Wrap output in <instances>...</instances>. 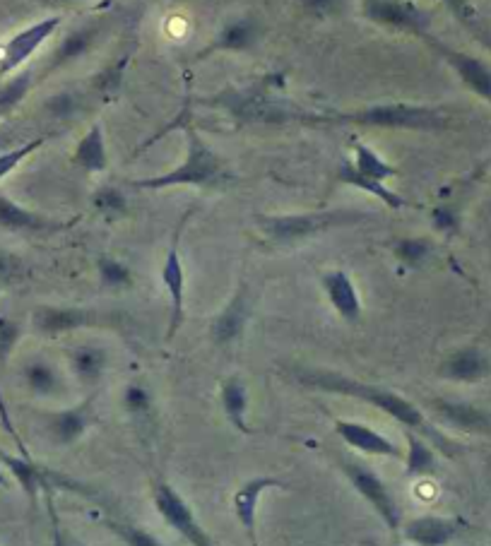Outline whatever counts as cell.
Returning <instances> with one entry per match:
<instances>
[{
    "instance_id": "obj_1",
    "label": "cell",
    "mask_w": 491,
    "mask_h": 546,
    "mask_svg": "<svg viewBox=\"0 0 491 546\" xmlns=\"http://www.w3.org/2000/svg\"><path fill=\"white\" fill-rule=\"evenodd\" d=\"M294 376H297L299 383L309 385V388L323 390V393H330V395L352 397V400H362L374 409H381V412L388 414L390 419L400 421L407 431L419 433V436H424L427 441L439 445L441 453L455 455V445L448 441L443 433H439V429H436L427 417H424L422 409L414 405V402L407 400V397H402L400 393L381 388V385L357 381V378H349L345 376V373H335V371L304 369L294 373Z\"/></svg>"
},
{
    "instance_id": "obj_2",
    "label": "cell",
    "mask_w": 491,
    "mask_h": 546,
    "mask_svg": "<svg viewBox=\"0 0 491 546\" xmlns=\"http://www.w3.org/2000/svg\"><path fill=\"white\" fill-rule=\"evenodd\" d=\"M311 128H383V130H414V133H443L451 128V114L429 104L388 102L369 104L349 111H313Z\"/></svg>"
},
{
    "instance_id": "obj_3",
    "label": "cell",
    "mask_w": 491,
    "mask_h": 546,
    "mask_svg": "<svg viewBox=\"0 0 491 546\" xmlns=\"http://www.w3.org/2000/svg\"><path fill=\"white\" fill-rule=\"evenodd\" d=\"M183 130H186V157H183V162L176 164L171 171H164V174L135 178V181H130L133 191H169V188L215 191V188H222L234 181L229 164L198 133V128L193 123H186Z\"/></svg>"
},
{
    "instance_id": "obj_4",
    "label": "cell",
    "mask_w": 491,
    "mask_h": 546,
    "mask_svg": "<svg viewBox=\"0 0 491 546\" xmlns=\"http://www.w3.org/2000/svg\"><path fill=\"white\" fill-rule=\"evenodd\" d=\"M210 109H220L234 121L248 123V126H309L313 111L301 109L289 99L275 97V92L268 87H227L212 94L210 99H203Z\"/></svg>"
},
{
    "instance_id": "obj_5",
    "label": "cell",
    "mask_w": 491,
    "mask_h": 546,
    "mask_svg": "<svg viewBox=\"0 0 491 546\" xmlns=\"http://www.w3.org/2000/svg\"><path fill=\"white\" fill-rule=\"evenodd\" d=\"M369 215L359 210H345V207H335V210H318V212H299V215H258V229L272 243H297L311 236L323 234V231L352 227V224L364 222Z\"/></svg>"
},
{
    "instance_id": "obj_6",
    "label": "cell",
    "mask_w": 491,
    "mask_h": 546,
    "mask_svg": "<svg viewBox=\"0 0 491 546\" xmlns=\"http://www.w3.org/2000/svg\"><path fill=\"white\" fill-rule=\"evenodd\" d=\"M364 17L378 27L410 34L414 39L431 37V13L414 0H364Z\"/></svg>"
},
{
    "instance_id": "obj_7",
    "label": "cell",
    "mask_w": 491,
    "mask_h": 546,
    "mask_svg": "<svg viewBox=\"0 0 491 546\" xmlns=\"http://www.w3.org/2000/svg\"><path fill=\"white\" fill-rule=\"evenodd\" d=\"M32 325L39 335L58 337L87 328H111V325H116V316L97 311V308L44 304L32 311Z\"/></svg>"
},
{
    "instance_id": "obj_8",
    "label": "cell",
    "mask_w": 491,
    "mask_h": 546,
    "mask_svg": "<svg viewBox=\"0 0 491 546\" xmlns=\"http://www.w3.org/2000/svg\"><path fill=\"white\" fill-rule=\"evenodd\" d=\"M191 219V212H186L176 224L174 236H171L169 251L164 255L162 263V284L169 294V328L164 340L171 342L179 335L183 320H186V267H183L181 258V234L186 222Z\"/></svg>"
},
{
    "instance_id": "obj_9",
    "label": "cell",
    "mask_w": 491,
    "mask_h": 546,
    "mask_svg": "<svg viewBox=\"0 0 491 546\" xmlns=\"http://www.w3.org/2000/svg\"><path fill=\"white\" fill-rule=\"evenodd\" d=\"M342 472H345L347 482L354 486V491L366 498V503L376 510L378 518L386 522L388 530L398 532L402 527V510L400 503L395 501L393 491L388 489V484L371 467L362 465V462L342 460Z\"/></svg>"
},
{
    "instance_id": "obj_10",
    "label": "cell",
    "mask_w": 491,
    "mask_h": 546,
    "mask_svg": "<svg viewBox=\"0 0 491 546\" xmlns=\"http://www.w3.org/2000/svg\"><path fill=\"white\" fill-rule=\"evenodd\" d=\"M424 44L429 46V51L434 53L436 58H441L448 68L458 75V80L475 94L477 99H482L484 104L491 106V65L482 58L470 56V53L453 49L446 41L436 39L434 34L424 39Z\"/></svg>"
},
{
    "instance_id": "obj_11",
    "label": "cell",
    "mask_w": 491,
    "mask_h": 546,
    "mask_svg": "<svg viewBox=\"0 0 491 546\" xmlns=\"http://www.w3.org/2000/svg\"><path fill=\"white\" fill-rule=\"evenodd\" d=\"M155 506L164 520L174 527L191 546H215L203 527H200L198 518H195L193 508L183 501V496L174 486L167 482L155 484Z\"/></svg>"
},
{
    "instance_id": "obj_12",
    "label": "cell",
    "mask_w": 491,
    "mask_h": 546,
    "mask_svg": "<svg viewBox=\"0 0 491 546\" xmlns=\"http://www.w3.org/2000/svg\"><path fill=\"white\" fill-rule=\"evenodd\" d=\"M265 29L260 25L258 17L253 15H239L227 20L217 29V34L212 37L210 44L205 49L195 53V61H205L212 58L215 53H248L263 41Z\"/></svg>"
},
{
    "instance_id": "obj_13",
    "label": "cell",
    "mask_w": 491,
    "mask_h": 546,
    "mask_svg": "<svg viewBox=\"0 0 491 546\" xmlns=\"http://www.w3.org/2000/svg\"><path fill=\"white\" fill-rule=\"evenodd\" d=\"M58 27H61V17H46V20H39L34 25L20 29L0 49V77L17 73L56 34Z\"/></svg>"
},
{
    "instance_id": "obj_14",
    "label": "cell",
    "mask_w": 491,
    "mask_h": 546,
    "mask_svg": "<svg viewBox=\"0 0 491 546\" xmlns=\"http://www.w3.org/2000/svg\"><path fill=\"white\" fill-rule=\"evenodd\" d=\"M80 222V217L75 219H53L39 212L27 210L20 203H15L8 195H0V229L13 231V234H34V236H46V234H58V231L73 229Z\"/></svg>"
},
{
    "instance_id": "obj_15",
    "label": "cell",
    "mask_w": 491,
    "mask_h": 546,
    "mask_svg": "<svg viewBox=\"0 0 491 546\" xmlns=\"http://www.w3.org/2000/svg\"><path fill=\"white\" fill-rule=\"evenodd\" d=\"M248 318H251V289L246 282L239 284L229 304L217 313L210 325V337L217 347H229L244 335Z\"/></svg>"
},
{
    "instance_id": "obj_16",
    "label": "cell",
    "mask_w": 491,
    "mask_h": 546,
    "mask_svg": "<svg viewBox=\"0 0 491 546\" xmlns=\"http://www.w3.org/2000/svg\"><path fill=\"white\" fill-rule=\"evenodd\" d=\"M285 486L282 479L275 477H253L246 484L239 486V491L234 494V513L239 518L241 527H244L248 544L260 546L258 542V503L265 496V491L280 489Z\"/></svg>"
},
{
    "instance_id": "obj_17",
    "label": "cell",
    "mask_w": 491,
    "mask_h": 546,
    "mask_svg": "<svg viewBox=\"0 0 491 546\" xmlns=\"http://www.w3.org/2000/svg\"><path fill=\"white\" fill-rule=\"evenodd\" d=\"M321 287L325 296H328L333 311L340 316L345 323H359L364 316L362 296L357 292V284H354L349 272L345 270H328L323 272Z\"/></svg>"
},
{
    "instance_id": "obj_18",
    "label": "cell",
    "mask_w": 491,
    "mask_h": 546,
    "mask_svg": "<svg viewBox=\"0 0 491 546\" xmlns=\"http://www.w3.org/2000/svg\"><path fill=\"white\" fill-rule=\"evenodd\" d=\"M335 433L345 441L349 448L359 450L364 455H376V458H388V460H400L402 450L390 441L388 436L378 433L371 426L362 424V421H347L337 419L335 421Z\"/></svg>"
},
{
    "instance_id": "obj_19",
    "label": "cell",
    "mask_w": 491,
    "mask_h": 546,
    "mask_svg": "<svg viewBox=\"0 0 491 546\" xmlns=\"http://www.w3.org/2000/svg\"><path fill=\"white\" fill-rule=\"evenodd\" d=\"M491 373L489 356L479 347H460L441 361L439 376L448 383H479Z\"/></svg>"
},
{
    "instance_id": "obj_20",
    "label": "cell",
    "mask_w": 491,
    "mask_h": 546,
    "mask_svg": "<svg viewBox=\"0 0 491 546\" xmlns=\"http://www.w3.org/2000/svg\"><path fill=\"white\" fill-rule=\"evenodd\" d=\"M463 532V522L455 518H439V515H424L402 525V534L414 546H446Z\"/></svg>"
},
{
    "instance_id": "obj_21",
    "label": "cell",
    "mask_w": 491,
    "mask_h": 546,
    "mask_svg": "<svg viewBox=\"0 0 491 546\" xmlns=\"http://www.w3.org/2000/svg\"><path fill=\"white\" fill-rule=\"evenodd\" d=\"M102 34H104L102 22H90V25H82L78 29H73V32H70L68 37H63L61 44L56 46L49 65L44 68V77L53 73V70H61V68H65V65L78 63L80 58H85L87 53L97 46V41L102 39Z\"/></svg>"
},
{
    "instance_id": "obj_22",
    "label": "cell",
    "mask_w": 491,
    "mask_h": 546,
    "mask_svg": "<svg viewBox=\"0 0 491 546\" xmlns=\"http://www.w3.org/2000/svg\"><path fill=\"white\" fill-rule=\"evenodd\" d=\"M92 424H94V407L90 397V400L80 402V405L61 409V412L53 414L49 421V433L56 443L73 445L85 436Z\"/></svg>"
},
{
    "instance_id": "obj_23",
    "label": "cell",
    "mask_w": 491,
    "mask_h": 546,
    "mask_svg": "<svg viewBox=\"0 0 491 546\" xmlns=\"http://www.w3.org/2000/svg\"><path fill=\"white\" fill-rule=\"evenodd\" d=\"M0 462H3L5 467H8L10 474L20 482L22 489H25V494L32 498H37V491L41 489H51L53 484H63V486H75V482L70 484L65 477H58L56 472L49 470H41L39 465H34L32 460L27 458H13L10 453H5V450H0Z\"/></svg>"
},
{
    "instance_id": "obj_24",
    "label": "cell",
    "mask_w": 491,
    "mask_h": 546,
    "mask_svg": "<svg viewBox=\"0 0 491 546\" xmlns=\"http://www.w3.org/2000/svg\"><path fill=\"white\" fill-rule=\"evenodd\" d=\"M70 164L80 169L82 174H102V171L109 169V147H106L102 123H94L78 140Z\"/></svg>"
},
{
    "instance_id": "obj_25",
    "label": "cell",
    "mask_w": 491,
    "mask_h": 546,
    "mask_svg": "<svg viewBox=\"0 0 491 546\" xmlns=\"http://www.w3.org/2000/svg\"><path fill=\"white\" fill-rule=\"evenodd\" d=\"M337 181H340L342 186L357 188V191H362L366 195H371V198L381 200L388 210H405V207H410V203H407L400 193L390 191L383 181H376V178L359 174V171L352 166V162L340 164V169H337Z\"/></svg>"
},
{
    "instance_id": "obj_26",
    "label": "cell",
    "mask_w": 491,
    "mask_h": 546,
    "mask_svg": "<svg viewBox=\"0 0 491 546\" xmlns=\"http://www.w3.org/2000/svg\"><path fill=\"white\" fill-rule=\"evenodd\" d=\"M436 409V414L443 421L455 426L460 431L470 433H489L491 431V417L484 409H479L470 402H453V400H436L431 402Z\"/></svg>"
},
{
    "instance_id": "obj_27",
    "label": "cell",
    "mask_w": 491,
    "mask_h": 546,
    "mask_svg": "<svg viewBox=\"0 0 491 546\" xmlns=\"http://www.w3.org/2000/svg\"><path fill=\"white\" fill-rule=\"evenodd\" d=\"M70 369L82 385H97L109 369V352L99 344H80L70 352Z\"/></svg>"
},
{
    "instance_id": "obj_28",
    "label": "cell",
    "mask_w": 491,
    "mask_h": 546,
    "mask_svg": "<svg viewBox=\"0 0 491 546\" xmlns=\"http://www.w3.org/2000/svg\"><path fill=\"white\" fill-rule=\"evenodd\" d=\"M220 402L229 424H232L236 431L251 433V429H248V385L244 383V378L229 376L227 381H222Z\"/></svg>"
},
{
    "instance_id": "obj_29",
    "label": "cell",
    "mask_w": 491,
    "mask_h": 546,
    "mask_svg": "<svg viewBox=\"0 0 491 546\" xmlns=\"http://www.w3.org/2000/svg\"><path fill=\"white\" fill-rule=\"evenodd\" d=\"M441 3L446 5L448 13L455 17V22H458L472 39L479 41L487 51H491V29L487 22H484L482 13L475 8L472 0H441Z\"/></svg>"
},
{
    "instance_id": "obj_30",
    "label": "cell",
    "mask_w": 491,
    "mask_h": 546,
    "mask_svg": "<svg viewBox=\"0 0 491 546\" xmlns=\"http://www.w3.org/2000/svg\"><path fill=\"white\" fill-rule=\"evenodd\" d=\"M407 450H405V474L410 479H422L436 472V453L429 441L419 433L407 431L405 433Z\"/></svg>"
},
{
    "instance_id": "obj_31",
    "label": "cell",
    "mask_w": 491,
    "mask_h": 546,
    "mask_svg": "<svg viewBox=\"0 0 491 546\" xmlns=\"http://www.w3.org/2000/svg\"><path fill=\"white\" fill-rule=\"evenodd\" d=\"M22 376H25L27 388L39 397L61 395L65 390L61 373H58L56 366H51L49 361H44V359L29 361V364L25 366V371H22Z\"/></svg>"
},
{
    "instance_id": "obj_32",
    "label": "cell",
    "mask_w": 491,
    "mask_h": 546,
    "mask_svg": "<svg viewBox=\"0 0 491 546\" xmlns=\"http://www.w3.org/2000/svg\"><path fill=\"white\" fill-rule=\"evenodd\" d=\"M349 162H352V166L359 171V174L376 178V181H383V183L390 181V178L400 176V171L395 169L388 159H383L374 147L366 145V142L362 140H357L352 145V159H349Z\"/></svg>"
},
{
    "instance_id": "obj_33",
    "label": "cell",
    "mask_w": 491,
    "mask_h": 546,
    "mask_svg": "<svg viewBox=\"0 0 491 546\" xmlns=\"http://www.w3.org/2000/svg\"><path fill=\"white\" fill-rule=\"evenodd\" d=\"M434 243L427 236H405L393 243V255L400 265L410 267V270H419L431 260L434 255Z\"/></svg>"
},
{
    "instance_id": "obj_34",
    "label": "cell",
    "mask_w": 491,
    "mask_h": 546,
    "mask_svg": "<svg viewBox=\"0 0 491 546\" xmlns=\"http://www.w3.org/2000/svg\"><path fill=\"white\" fill-rule=\"evenodd\" d=\"M34 85H37V77H34L32 70L15 73L10 80H5L0 85V118L13 114L17 106L25 102Z\"/></svg>"
},
{
    "instance_id": "obj_35",
    "label": "cell",
    "mask_w": 491,
    "mask_h": 546,
    "mask_svg": "<svg viewBox=\"0 0 491 546\" xmlns=\"http://www.w3.org/2000/svg\"><path fill=\"white\" fill-rule=\"evenodd\" d=\"M97 275H99V282H102V287L114 289V292H118V289H130L135 282V275L133 270H130V265L114 258V255H99Z\"/></svg>"
},
{
    "instance_id": "obj_36",
    "label": "cell",
    "mask_w": 491,
    "mask_h": 546,
    "mask_svg": "<svg viewBox=\"0 0 491 546\" xmlns=\"http://www.w3.org/2000/svg\"><path fill=\"white\" fill-rule=\"evenodd\" d=\"M92 207H94V212L104 219L126 217L128 210H130L126 193L116 186L97 188V191H94V195H92Z\"/></svg>"
},
{
    "instance_id": "obj_37",
    "label": "cell",
    "mask_w": 491,
    "mask_h": 546,
    "mask_svg": "<svg viewBox=\"0 0 491 546\" xmlns=\"http://www.w3.org/2000/svg\"><path fill=\"white\" fill-rule=\"evenodd\" d=\"M130 63V53H121L118 61H111L106 68L99 70L92 80V89L99 94V97H114V94L121 89L123 77H126V68Z\"/></svg>"
},
{
    "instance_id": "obj_38",
    "label": "cell",
    "mask_w": 491,
    "mask_h": 546,
    "mask_svg": "<svg viewBox=\"0 0 491 546\" xmlns=\"http://www.w3.org/2000/svg\"><path fill=\"white\" fill-rule=\"evenodd\" d=\"M104 525L109 527V530L114 532L126 546H164L155 534L145 532L143 527H135V525H128V522H118V520H106Z\"/></svg>"
},
{
    "instance_id": "obj_39",
    "label": "cell",
    "mask_w": 491,
    "mask_h": 546,
    "mask_svg": "<svg viewBox=\"0 0 491 546\" xmlns=\"http://www.w3.org/2000/svg\"><path fill=\"white\" fill-rule=\"evenodd\" d=\"M152 407H155V400H152V393L145 385H126V390H123V409L128 414H133V417H147V414H152Z\"/></svg>"
},
{
    "instance_id": "obj_40",
    "label": "cell",
    "mask_w": 491,
    "mask_h": 546,
    "mask_svg": "<svg viewBox=\"0 0 491 546\" xmlns=\"http://www.w3.org/2000/svg\"><path fill=\"white\" fill-rule=\"evenodd\" d=\"M44 142H46V138H34V140L25 142V145L15 147V150H8V152L0 154V181L13 174L17 166L25 162V159L32 157L34 152L41 150V147H44Z\"/></svg>"
},
{
    "instance_id": "obj_41",
    "label": "cell",
    "mask_w": 491,
    "mask_h": 546,
    "mask_svg": "<svg viewBox=\"0 0 491 546\" xmlns=\"http://www.w3.org/2000/svg\"><path fill=\"white\" fill-rule=\"evenodd\" d=\"M431 227L439 234L453 236L460 231V212L453 205H436L431 210Z\"/></svg>"
},
{
    "instance_id": "obj_42",
    "label": "cell",
    "mask_w": 491,
    "mask_h": 546,
    "mask_svg": "<svg viewBox=\"0 0 491 546\" xmlns=\"http://www.w3.org/2000/svg\"><path fill=\"white\" fill-rule=\"evenodd\" d=\"M297 5L311 20H330L342 10V0H297Z\"/></svg>"
},
{
    "instance_id": "obj_43",
    "label": "cell",
    "mask_w": 491,
    "mask_h": 546,
    "mask_svg": "<svg viewBox=\"0 0 491 546\" xmlns=\"http://www.w3.org/2000/svg\"><path fill=\"white\" fill-rule=\"evenodd\" d=\"M46 106H49L53 118H73L80 114L82 97L78 92H58Z\"/></svg>"
},
{
    "instance_id": "obj_44",
    "label": "cell",
    "mask_w": 491,
    "mask_h": 546,
    "mask_svg": "<svg viewBox=\"0 0 491 546\" xmlns=\"http://www.w3.org/2000/svg\"><path fill=\"white\" fill-rule=\"evenodd\" d=\"M20 335H22L20 323H15L13 318L0 316V364L8 361V356L13 354L17 342H20Z\"/></svg>"
},
{
    "instance_id": "obj_45",
    "label": "cell",
    "mask_w": 491,
    "mask_h": 546,
    "mask_svg": "<svg viewBox=\"0 0 491 546\" xmlns=\"http://www.w3.org/2000/svg\"><path fill=\"white\" fill-rule=\"evenodd\" d=\"M25 277V263L15 253L0 248V284H15Z\"/></svg>"
},
{
    "instance_id": "obj_46",
    "label": "cell",
    "mask_w": 491,
    "mask_h": 546,
    "mask_svg": "<svg viewBox=\"0 0 491 546\" xmlns=\"http://www.w3.org/2000/svg\"><path fill=\"white\" fill-rule=\"evenodd\" d=\"M58 3H63V5H73V3H85V0H58Z\"/></svg>"
},
{
    "instance_id": "obj_47",
    "label": "cell",
    "mask_w": 491,
    "mask_h": 546,
    "mask_svg": "<svg viewBox=\"0 0 491 546\" xmlns=\"http://www.w3.org/2000/svg\"><path fill=\"white\" fill-rule=\"evenodd\" d=\"M65 546H85V544H78V542H70V544H65Z\"/></svg>"
},
{
    "instance_id": "obj_48",
    "label": "cell",
    "mask_w": 491,
    "mask_h": 546,
    "mask_svg": "<svg viewBox=\"0 0 491 546\" xmlns=\"http://www.w3.org/2000/svg\"><path fill=\"white\" fill-rule=\"evenodd\" d=\"M0 482H3V477H0Z\"/></svg>"
}]
</instances>
